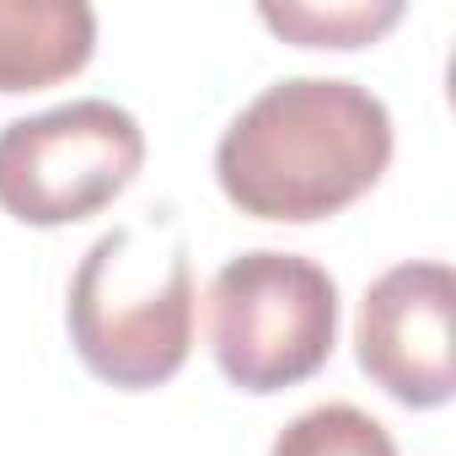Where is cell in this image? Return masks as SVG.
<instances>
[{
    "mask_svg": "<svg viewBox=\"0 0 456 456\" xmlns=\"http://www.w3.org/2000/svg\"><path fill=\"white\" fill-rule=\"evenodd\" d=\"M145 167V129L108 97L12 118L0 129V209L22 225H76L108 209Z\"/></svg>",
    "mask_w": 456,
    "mask_h": 456,
    "instance_id": "obj_4",
    "label": "cell"
},
{
    "mask_svg": "<svg viewBox=\"0 0 456 456\" xmlns=\"http://www.w3.org/2000/svg\"><path fill=\"white\" fill-rule=\"evenodd\" d=\"M269 456H397L387 424L354 403H322L290 419Z\"/></svg>",
    "mask_w": 456,
    "mask_h": 456,
    "instance_id": "obj_8",
    "label": "cell"
},
{
    "mask_svg": "<svg viewBox=\"0 0 456 456\" xmlns=\"http://www.w3.org/2000/svg\"><path fill=\"white\" fill-rule=\"evenodd\" d=\"M387 102L344 76L264 86L215 145V183L242 215L312 225L365 199L392 167Z\"/></svg>",
    "mask_w": 456,
    "mask_h": 456,
    "instance_id": "obj_1",
    "label": "cell"
},
{
    "mask_svg": "<svg viewBox=\"0 0 456 456\" xmlns=\"http://www.w3.org/2000/svg\"><path fill=\"white\" fill-rule=\"evenodd\" d=\"M97 12L86 0H0V92H44L86 70Z\"/></svg>",
    "mask_w": 456,
    "mask_h": 456,
    "instance_id": "obj_6",
    "label": "cell"
},
{
    "mask_svg": "<svg viewBox=\"0 0 456 456\" xmlns=\"http://www.w3.org/2000/svg\"><path fill=\"white\" fill-rule=\"evenodd\" d=\"M451 312L456 274L440 258H413L387 269L354 317L360 370L403 408H445L456 392L451 370Z\"/></svg>",
    "mask_w": 456,
    "mask_h": 456,
    "instance_id": "obj_5",
    "label": "cell"
},
{
    "mask_svg": "<svg viewBox=\"0 0 456 456\" xmlns=\"http://www.w3.org/2000/svg\"><path fill=\"white\" fill-rule=\"evenodd\" d=\"M193 264L167 220H134L102 232L70 274V344L81 365L118 387H167L193 354Z\"/></svg>",
    "mask_w": 456,
    "mask_h": 456,
    "instance_id": "obj_2",
    "label": "cell"
},
{
    "mask_svg": "<svg viewBox=\"0 0 456 456\" xmlns=\"http://www.w3.org/2000/svg\"><path fill=\"white\" fill-rule=\"evenodd\" d=\"M258 17L301 49H365L403 22V0H264Z\"/></svg>",
    "mask_w": 456,
    "mask_h": 456,
    "instance_id": "obj_7",
    "label": "cell"
},
{
    "mask_svg": "<svg viewBox=\"0 0 456 456\" xmlns=\"http://www.w3.org/2000/svg\"><path fill=\"white\" fill-rule=\"evenodd\" d=\"M338 344V285L322 264L253 248L209 280V354L220 376L269 397L312 381Z\"/></svg>",
    "mask_w": 456,
    "mask_h": 456,
    "instance_id": "obj_3",
    "label": "cell"
}]
</instances>
